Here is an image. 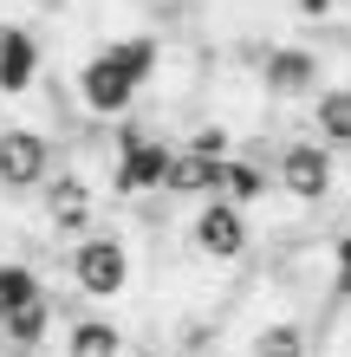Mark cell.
<instances>
[{"mask_svg": "<svg viewBox=\"0 0 351 357\" xmlns=\"http://www.w3.org/2000/svg\"><path fill=\"white\" fill-rule=\"evenodd\" d=\"M156 66H163V39L156 33H130V39H111V46H98L85 66H78V104L98 117V123H111V117H124L137 104V91L156 78Z\"/></svg>", "mask_w": 351, "mask_h": 357, "instance_id": "6da1fadb", "label": "cell"}, {"mask_svg": "<svg viewBox=\"0 0 351 357\" xmlns=\"http://www.w3.org/2000/svg\"><path fill=\"white\" fill-rule=\"evenodd\" d=\"M66 273H72V292L91 305H111L130 292V241L117 227H85L72 234V254H66Z\"/></svg>", "mask_w": 351, "mask_h": 357, "instance_id": "7a4b0ae2", "label": "cell"}, {"mask_svg": "<svg viewBox=\"0 0 351 357\" xmlns=\"http://www.w3.org/2000/svg\"><path fill=\"white\" fill-rule=\"evenodd\" d=\"M189 247L209 266H241L247 247H254V227H247V208L228 195H202L189 215Z\"/></svg>", "mask_w": 351, "mask_h": 357, "instance_id": "3957f363", "label": "cell"}, {"mask_svg": "<svg viewBox=\"0 0 351 357\" xmlns=\"http://www.w3.org/2000/svg\"><path fill=\"white\" fill-rule=\"evenodd\" d=\"M274 182H280V195H293L299 208H325L332 202V188H338V162L332 150L313 137H293V143H280V162H274Z\"/></svg>", "mask_w": 351, "mask_h": 357, "instance_id": "277c9868", "label": "cell"}, {"mask_svg": "<svg viewBox=\"0 0 351 357\" xmlns=\"http://www.w3.org/2000/svg\"><path fill=\"white\" fill-rule=\"evenodd\" d=\"M52 176V137L33 123H0V195H33Z\"/></svg>", "mask_w": 351, "mask_h": 357, "instance_id": "5b68a950", "label": "cell"}, {"mask_svg": "<svg viewBox=\"0 0 351 357\" xmlns=\"http://www.w3.org/2000/svg\"><path fill=\"white\" fill-rule=\"evenodd\" d=\"M170 150L150 130H124L117 137V162H111V195H156L163 188V169H170Z\"/></svg>", "mask_w": 351, "mask_h": 357, "instance_id": "8992f818", "label": "cell"}, {"mask_svg": "<svg viewBox=\"0 0 351 357\" xmlns=\"http://www.w3.org/2000/svg\"><path fill=\"white\" fill-rule=\"evenodd\" d=\"M39 188H46V195H39V215H46L52 234H85V227L98 221V188L78 169H52Z\"/></svg>", "mask_w": 351, "mask_h": 357, "instance_id": "52a82bcc", "label": "cell"}, {"mask_svg": "<svg viewBox=\"0 0 351 357\" xmlns=\"http://www.w3.org/2000/svg\"><path fill=\"white\" fill-rule=\"evenodd\" d=\"M260 91L280 98V104L319 91V52L313 46H267L260 52Z\"/></svg>", "mask_w": 351, "mask_h": 357, "instance_id": "ba28073f", "label": "cell"}, {"mask_svg": "<svg viewBox=\"0 0 351 357\" xmlns=\"http://www.w3.org/2000/svg\"><path fill=\"white\" fill-rule=\"evenodd\" d=\"M221 182H228V156H202V150H189V143H176L156 195H182V202H202V195H221Z\"/></svg>", "mask_w": 351, "mask_h": 357, "instance_id": "9c48e42d", "label": "cell"}, {"mask_svg": "<svg viewBox=\"0 0 351 357\" xmlns=\"http://www.w3.org/2000/svg\"><path fill=\"white\" fill-rule=\"evenodd\" d=\"M39 66H46V46L27 26H0V98H27Z\"/></svg>", "mask_w": 351, "mask_h": 357, "instance_id": "30bf717a", "label": "cell"}, {"mask_svg": "<svg viewBox=\"0 0 351 357\" xmlns=\"http://www.w3.org/2000/svg\"><path fill=\"white\" fill-rule=\"evenodd\" d=\"M46 331H52V292H33V299H20L7 319H0V344L33 357L39 344H46Z\"/></svg>", "mask_w": 351, "mask_h": 357, "instance_id": "8fae6325", "label": "cell"}, {"mask_svg": "<svg viewBox=\"0 0 351 357\" xmlns=\"http://www.w3.org/2000/svg\"><path fill=\"white\" fill-rule=\"evenodd\" d=\"M130 338H124V325L105 319V312H78L66 325V357H124Z\"/></svg>", "mask_w": 351, "mask_h": 357, "instance_id": "7c38bea8", "label": "cell"}, {"mask_svg": "<svg viewBox=\"0 0 351 357\" xmlns=\"http://www.w3.org/2000/svg\"><path fill=\"white\" fill-rule=\"evenodd\" d=\"M313 137L325 150H351V85H319L313 98Z\"/></svg>", "mask_w": 351, "mask_h": 357, "instance_id": "4fadbf2b", "label": "cell"}, {"mask_svg": "<svg viewBox=\"0 0 351 357\" xmlns=\"http://www.w3.org/2000/svg\"><path fill=\"white\" fill-rule=\"evenodd\" d=\"M306 351H313V338H306L299 319H274L247 338V357H306Z\"/></svg>", "mask_w": 351, "mask_h": 357, "instance_id": "5bb4252c", "label": "cell"}, {"mask_svg": "<svg viewBox=\"0 0 351 357\" xmlns=\"http://www.w3.org/2000/svg\"><path fill=\"white\" fill-rule=\"evenodd\" d=\"M267 182H274V176H267L260 162H247V156H228V182H221V195L247 208V202H260V195H267Z\"/></svg>", "mask_w": 351, "mask_h": 357, "instance_id": "9a60e30c", "label": "cell"}, {"mask_svg": "<svg viewBox=\"0 0 351 357\" xmlns=\"http://www.w3.org/2000/svg\"><path fill=\"white\" fill-rule=\"evenodd\" d=\"M33 292H46V280H39L33 266H20V260H0V319L20 305V299H33Z\"/></svg>", "mask_w": 351, "mask_h": 357, "instance_id": "2e32d148", "label": "cell"}, {"mask_svg": "<svg viewBox=\"0 0 351 357\" xmlns=\"http://www.w3.org/2000/svg\"><path fill=\"white\" fill-rule=\"evenodd\" d=\"M189 150H202V156H234V130H228V123H195V130H189Z\"/></svg>", "mask_w": 351, "mask_h": 357, "instance_id": "e0dca14e", "label": "cell"}, {"mask_svg": "<svg viewBox=\"0 0 351 357\" xmlns=\"http://www.w3.org/2000/svg\"><path fill=\"white\" fill-rule=\"evenodd\" d=\"M332 299H351V227L338 241V280H332Z\"/></svg>", "mask_w": 351, "mask_h": 357, "instance_id": "ac0fdd59", "label": "cell"}, {"mask_svg": "<svg viewBox=\"0 0 351 357\" xmlns=\"http://www.w3.org/2000/svg\"><path fill=\"white\" fill-rule=\"evenodd\" d=\"M163 357H195V351H189V344H182V351H163Z\"/></svg>", "mask_w": 351, "mask_h": 357, "instance_id": "d6986e66", "label": "cell"}]
</instances>
